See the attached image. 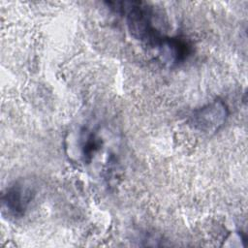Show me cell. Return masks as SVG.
<instances>
[{
  "label": "cell",
  "mask_w": 248,
  "mask_h": 248,
  "mask_svg": "<svg viewBox=\"0 0 248 248\" xmlns=\"http://www.w3.org/2000/svg\"><path fill=\"white\" fill-rule=\"evenodd\" d=\"M100 139L97 138L94 133L88 134L82 142V153L84 159L86 161H89L92 158V155L100 148Z\"/></svg>",
  "instance_id": "5"
},
{
  "label": "cell",
  "mask_w": 248,
  "mask_h": 248,
  "mask_svg": "<svg viewBox=\"0 0 248 248\" xmlns=\"http://www.w3.org/2000/svg\"><path fill=\"white\" fill-rule=\"evenodd\" d=\"M161 61L173 67L183 62L190 53L188 43L179 37H164L157 46Z\"/></svg>",
  "instance_id": "4"
},
{
  "label": "cell",
  "mask_w": 248,
  "mask_h": 248,
  "mask_svg": "<svg viewBox=\"0 0 248 248\" xmlns=\"http://www.w3.org/2000/svg\"><path fill=\"white\" fill-rule=\"evenodd\" d=\"M33 187L26 182H16L2 196V210L8 215L18 218L22 217L27 210L33 197Z\"/></svg>",
  "instance_id": "3"
},
{
  "label": "cell",
  "mask_w": 248,
  "mask_h": 248,
  "mask_svg": "<svg viewBox=\"0 0 248 248\" xmlns=\"http://www.w3.org/2000/svg\"><path fill=\"white\" fill-rule=\"evenodd\" d=\"M228 116V106L224 101L216 99L196 109L191 116L190 122L197 131L212 135L218 132L225 125Z\"/></svg>",
  "instance_id": "2"
},
{
  "label": "cell",
  "mask_w": 248,
  "mask_h": 248,
  "mask_svg": "<svg viewBox=\"0 0 248 248\" xmlns=\"http://www.w3.org/2000/svg\"><path fill=\"white\" fill-rule=\"evenodd\" d=\"M126 13V22L128 30L133 38L157 47L165 37L155 24V13L151 6L144 2H125L122 3Z\"/></svg>",
  "instance_id": "1"
}]
</instances>
